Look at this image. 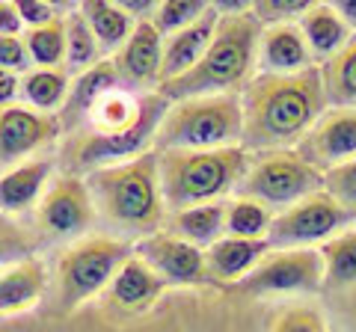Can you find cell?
<instances>
[{
    "mask_svg": "<svg viewBox=\"0 0 356 332\" xmlns=\"http://www.w3.org/2000/svg\"><path fill=\"white\" fill-rule=\"evenodd\" d=\"M243 140L250 154L297 149L315 122L327 113L321 69L297 74H255L241 92Z\"/></svg>",
    "mask_w": 356,
    "mask_h": 332,
    "instance_id": "cell-1",
    "label": "cell"
},
{
    "mask_svg": "<svg viewBox=\"0 0 356 332\" xmlns=\"http://www.w3.org/2000/svg\"><path fill=\"white\" fill-rule=\"evenodd\" d=\"M261 33L264 21L252 13V6L238 3L220 9V24L214 30V39H211L205 57L199 60L193 72L161 83L158 92L170 104L184 101V98L243 92V86L259 74L255 65H259Z\"/></svg>",
    "mask_w": 356,
    "mask_h": 332,
    "instance_id": "cell-2",
    "label": "cell"
},
{
    "mask_svg": "<svg viewBox=\"0 0 356 332\" xmlns=\"http://www.w3.org/2000/svg\"><path fill=\"white\" fill-rule=\"evenodd\" d=\"M83 179L89 193H92L98 217H104L110 226L140 231L143 238L154 235L166 226L170 211H166L163 202L158 151L154 149L125 163L95 169Z\"/></svg>",
    "mask_w": 356,
    "mask_h": 332,
    "instance_id": "cell-3",
    "label": "cell"
},
{
    "mask_svg": "<svg viewBox=\"0 0 356 332\" xmlns=\"http://www.w3.org/2000/svg\"><path fill=\"white\" fill-rule=\"evenodd\" d=\"M250 151L243 146L229 149H172L158 151V172L166 211H184V208L220 202L235 196L241 179L247 175Z\"/></svg>",
    "mask_w": 356,
    "mask_h": 332,
    "instance_id": "cell-4",
    "label": "cell"
},
{
    "mask_svg": "<svg viewBox=\"0 0 356 332\" xmlns=\"http://www.w3.org/2000/svg\"><path fill=\"white\" fill-rule=\"evenodd\" d=\"M241 140H243L241 92L202 95L170 104L158 134H154V151H172V149L211 151V149L241 146Z\"/></svg>",
    "mask_w": 356,
    "mask_h": 332,
    "instance_id": "cell-5",
    "label": "cell"
},
{
    "mask_svg": "<svg viewBox=\"0 0 356 332\" xmlns=\"http://www.w3.org/2000/svg\"><path fill=\"white\" fill-rule=\"evenodd\" d=\"M134 256V243L113 235H86L60 256L54 270V308L72 315L77 306L104 294L119 267Z\"/></svg>",
    "mask_w": 356,
    "mask_h": 332,
    "instance_id": "cell-6",
    "label": "cell"
},
{
    "mask_svg": "<svg viewBox=\"0 0 356 332\" xmlns=\"http://www.w3.org/2000/svg\"><path fill=\"white\" fill-rule=\"evenodd\" d=\"M166 110H170V101L154 90L146 95V110H143L140 122L134 128L122 131V134L102 137V134H92V131H74V134L65 137V146L60 154L65 172L89 175L95 169H104V166L125 163L131 158L152 151L149 146H154V134H158Z\"/></svg>",
    "mask_w": 356,
    "mask_h": 332,
    "instance_id": "cell-7",
    "label": "cell"
},
{
    "mask_svg": "<svg viewBox=\"0 0 356 332\" xmlns=\"http://www.w3.org/2000/svg\"><path fill=\"white\" fill-rule=\"evenodd\" d=\"M324 190V172H318L297 149L250 154L247 175L241 179L235 196L255 199L270 211H285L303 199Z\"/></svg>",
    "mask_w": 356,
    "mask_h": 332,
    "instance_id": "cell-8",
    "label": "cell"
},
{
    "mask_svg": "<svg viewBox=\"0 0 356 332\" xmlns=\"http://www.w3.org/2000/svg\"><path fill=\"white\" fill-rule=\"evenodd\" d=\"M350 223L353 217L327 190H321L303 199V202L273 214L267 240H270L273 249H318L321 243L336 238Z\"/></svg>",
    "mask_w": 356,
    "mask_h": 332,
    "instance_id": "cell-9",
    "label": "cell"
},
{
    "mask_svg": "<svg viewBox=\"0 0 356 332\" xmlns=\"http://www.w3.org/2000/svg\"><path fill=\"white\" fill-rule=\"evenodd\" d=\"M95 202L86 187L83 175L63 172L57 175L36 208V231L42 240L60 238H86V231L95 223Z\"/></svg>",
    "mask_w": 356,
    "mask_h": 332,
    "instance_id": "cell-10",
    "label": "cell"
},
{
    "mask_svg": "<svg viewBox=\"0 0 356 332\" xmlns=\"http://www.w3.org/2000/svg\"><path fill=\"white\" fill-rule=\"evenodd\" d=\"M324 285V258L318 249H270L264 261L235 291L250 297L267 294H315Z\"/></svg>",
    "mask_w": 356,
    "mask_h": 332,
    "instance_id": "cell-11",
    "label": "cell"
},
{
    "mask_svg": "<svg viewBox=\"0 0 356 332\" xmlns=\"http://www.w3.org/2000/svg\"><path fill=\"white\" fill-rule=\"evenodd\" d=\"M63 137L60 116L39 113L27 104L0 110V175L13 166L33 160L39 151L54 146Z\"/></svg>",
    "mask_w": 356,
    "mask_h": 332,
    "instance_id": "cell-12",
    "label": "cell"
},
{
    "mask_svg": "<svg viewBox=\"0 0 356 332\" xmlns=\"http://www.w3.org/2000/svg\"><path fill=\"white\" fill-rule=\"evenodd\" d=\"M140 258L149 261L170 285H205L211 282L208 267H205V249L187 243L184 238L172 235V231H154L134 243Z\"/></svg>",
    "mask_w": 356,
    "mask_h": 332,
    "instance_id": "cell-13",
    "label": "cell"
},
{
    "mask_svg": "<svg viewBox=\"0 0 356 332\" xmlns=\"http://www.w3.org/2000/svg\"><path fill=\"white\" fill-rule=\"evenodd\" d=\"M297 151L318 172H330L336 166L356 158V110L327 107V113L315 122V128L303 137Z\"/></svg>",
    "mask_w": 356,
    "mask_h": 332,
    "instance_id": "cell-14",
    "label": "cell"
},
{
    "mask_svg": "<svg viewBox=\"0 0 356 332\" xmlns=\"http://www.w3.org/2000/svg\"><path fill=\"white\" fill-rule=\"evenodd\" d=\"M113 65L125 86L134 90H158L161 69H163V36L152 24V18H140L131 39L122 45L113 57Z\"/></svg>",
    "mask_w": 356,
    "mask_h": 332,
    "instance_id": "cell-15",
    "label": "cell"
},
{
    "mask_svg": "<svg viewBox=\"0 0 356 332\" xmlns=\"http://www.w3.org/2000/svg\"><path fill=\"white\" fill-rule=\"evenodd\" d=\"M166 288H170V282L154 267H149V261L140 258L137 249H134V256L122 264L110 288L104 291V306L110 312H119L128 317L143 315L166 294Z\"/></svg>",
    "mask_w": 356,
    "mask_h": 332,
    "instance_id": "cell-16",
    "label": "cell"
},
{
    "mask_svg": "<svg viewBox=\"0 0 356 332\" xmlns=\"http://www.w3.org/2000/svg\"><path fill=\"white\" fill-rule=\"evenodd\" d=\"M315 65L297 21L267 24L259 42V74H297Z\"/></svg>",
    "mask_w": 356,
    "mask_h": 332,
    "instance_id": "cell-17",
    "label": "cell"
},
{
    "mask_svg": "<svg viewBox=\"0 0 356 332\" xmlns=\"http://www.w3.org/2000/svg\"><path fill=\"white\" fill-rule=\"evenodd\" d=\"M217 24H220V9H217V3H211V9L199 21H193V24L184 27V30H178L175 36L163 39L161 83L175 81V77H181V74L196 69L199 60L205 57L211 39H214Z\"/></svg>",
    "mask_w": 356,
    "mask_h": 332,
    "instance_id": "cell-18",
    "label": "cell"
},
{
    "mask_svg": "<svg viewBox=\"0 0 356 332\" xmlns=\"http://www.w3.org/2000/svg\"><path fill=\"white\" fill-rule=\"evenodd\" d=\"M122 77L116 72L113 60H102L95 65V69L83 72L81 77H72V90H69V98H65V104L60 110V125H63V134L69 137L74 134V131L83 128V122L89 116V110L95 107V101L102 95H107L110 90H119Z\"/></svg>",
    "mask_w": 356,
    "mask_h": 332,
    "instance_id": "cell-19",
    "label": "cell"
},
{
    "mask_svg": "<svg viewBox=\"0 0 356 332\" xmlns=\"http://www.w3.org/2000/svg\"><path fill=\"white\" fill-rule=\"evenodd\" d=\"M270 240H247V238H229L222 235L217 243L205 249V267L211 282H241L259 267L264 256L270 252Z\"/></svg>",
    "mask_w": 356,
    "mask_h": 332,
    "instance_id": "cell-20",
    "label": "cell"
},
{
    "mask_svg": "<svg viewBox=\"0 0 356 332\" xmlns=\"http://www.w3.org/2000/svg\"><path fill=\"white\" fill-rule=\"evenodd\" d=\"M297 27L303 33L315 65H324L353 39V30L341 21L332 3H309L306 13L297 18Z\"/></svg>",
    "mask_w": 356,
    "mask_h": 332,
    "instance_id": "cell-21",
    "label": "cell"
},
{
    "mask_svg": "<svg viewBox=\"0 0 356 332\" xmlns=\"http://www.w3.org/2000/svg\"><path fill=\"white\" fill-rule=\"evenodd\" d=\"M51 288V276L42 258L18 261L0 270V315H15L36 306Z\"/></svg>",
    "mask_w": 356,
    "mask_h": 332,
    "instance_id": "cell-22",
    "label": "cell"
},
{
    "mask_svg": "<svg viewBox=\"0 0 356 332\" xmlns=\"http://www.w3.org/2000/svg\"><path fill=\"white\" fill-rule=\"evenodd\" d=\"M54 163L48 158H33L0 175V214H18L36 205L48 190Z\"/></svg>",
    "mask_w": 356,
    "mask_h": 332,
    "instance_id": "cell-23",
    "label": "cell"
},
{
    "mask_svg": "<svg viewBox=\"0 0 356 332\" xmlns=\"http://www.w3.org/2000/svg\"><path fill=\"white\" fill-rule=\"evenodd\" d=\"M226 208H229V199L184 208V211H172L166 217V231L184 238L187 243H193L199 249H208L211 243H217L226 235Z\"/></svg>",
    "mask_w": 356,
    "mask_h": 332,
    "instance_id": "cell-24",
    "label": "cell"
},
{
    "mask_svg": "<svg viewBox=\"0 0 356 332\" xmlns=\"http://www.w3.org/2000/svg\"><path fill=\"white\" fill-rule=\"evenodd\" d=\"M77 9L92 27L98 45H102V53H116L131 39L134 27H137V18L122 3H113V0H83Z\"/></svg>",
    "mask_w": 356,
    "mask_h": 332,
    "instance_id": "cell-25",
    "label": "cell"
},
{
    "mask_svg": "<svg viewBox=\"0 0 356 332\" xmlns=\"http://www.w3.org/2000/svg\"><path fill=\"white\" fill-rule=\"evenodd\" d=\"M69 90L72 74L65 69H30L27 74H21V98L39 113L60 116Z\"/></svg>",
    "mask_w": 356,
    "mask_h": 332,
    "instance_id": "cell-26",
    "label": "cell"
},
{
    "mask_svg": "<svg viewBox=\"0 0 356 332\" xmlns=\"http://www.w3.org/2000/svg\"><path fill=\"white\" fill-rule=\"evenodd\" d=\"M318 69H321V81H324L327 104L356 110V36L336 57H330Z\"/></svg>",
    "mask_w": 356,
    "mask_h": 332,
    "instance_id": "cell-27",
    "label": "cell"
},
{
    "mask_svg": "<svg viewBox=\"0 0 356 332\" xmlns=\"http://www.w3.org/2000/svg\"><path fill=\"white\" fill-rule=\"evenodd\" d=\"M102 60H104V53H102V45H98L92 27H89V21L83 18L81 9L74 6L65 15V72L72 77H81L83 72L95 69Z\"/></svg>",
    "mask_w": 356,
    "mask_h": 332,
    "instance_id": "cell-28",
    "label": "cell"
},
{
    "mask_svg": "<svg viewBox=\"0 0 356 332\" xmlns=\"http://www.w3.org/2000/svg\"><path fill=\"white\" fill-rule=\"evenodd\" d=\"M324 258V285L348 288L356 285V229H344L336 238L318 247Z\"/></svg>",
    "mask_w": 356,
    "mask_h": 332,
    "instance_id": "cell-29",
    "label": "cell"
},
{
    "mask_svg": "<svg viewBox=\"0 0 356 332\" xmlns=\"http://www.w3.org/2000/svg\"><path fill=\"white\" fill-rule=\"evenodd\" d=\"M273 223V211L255 199L232 196L226 208V235L229 238H247V240H264Z\"/></svg>",
    "mask_w": 356,
    "mask_h": 332,
    "instance_id": "cell-30",
    "label": "cell"
},
{
    "mask_svg": "<svg viewBox=\"0 0 356 332\" xmlns=\"http://www.w3.org/2000/svg\"><path fill=\"white\" fill-rule=\"evenodd\" d=\"M33 69H65V15L24 33Z\"/></svg>",
    "mask_w": 356,
    "mask_h": 332,
    "instance_id": "cell-31",
    "label": "cell"
},
{
    "mask_svg": "<svg viewBox=\"0 0 356 332\" xmlns=\"http://www.w3.org/2000/svg\"><path fill=\"white\" fill-rule=\"evenodd\" d=\"M39 243H42V238L36 229L24 226L13 214H0V270L33 258Z\"/></svg>",
    "mask_w": 356,
    "mask_h": 332,
    "instance_id": "cell-32",
    "label": "cell"
},
{
    "mask_svg": "<svg viewBox=\"0 0 356 332\" xmlns=\"http://www.w3.org/2000/svg\"><path fill=\"white\" fill-rule=\"evenodd\" d=\"M211 9V3L205 0H161L152 13V24L161 30L163 39L175 36L178 30L191 27L193 21H199Z\"/></svg>",
    "mask_w": 356,
    "mask_h": 332,
    "instance_id": "cell-33",
    "label": "cell"
},
{
    "mask_svg": "<svg viewBox=\"0 0 356 332\" xmlns=\"http://www.w3.org/2000/svg\"><path fill=\"white\" fill-rule=\"evenodd\" d=\"M324 190L356 219V158L324 172Z\"/></svg>",
    "mask_w": 356,
    "mask_h": 332,
    "instance_id": "cell-34",
    "label": "cell"
},
{
    "mask_svg": "<svg viewBox=\"0 0 356 332\" xmlns=\"http://www.w3.org/2000/svg\"><path fill=\"white\" fill-rule=\"evenodd\" d=\"M270 332H327L324 317L306 306H288L273 317Z\"/></svg>",
    "mask_w": 356,
    "mask_h": 332,
    "instance_id": "cell-35",
    "label": "cell"
},
{
    "mask_svg": "<svg viewBox=\"0 0 356 332\" xmlns=\"http://www.w3.org/2000/svg\"><path fill=\"white\" fill-rule=\"evenodd\" d=\"M0 69L13 74H27L33 69L24 36H0Z\"/></svg>",
    "mask_w": 356,
    "mask_h": 332,
    "instance_id": "cell-36",
    "label": "cell"
},
{
    "mask_svg": "<svg viewBox=\"0 0 356 332\" xmlns=\"http://www.w3.org/2000/svg\"><path fill=\"white\" fill-rule=\"evenodd\" d=\"M15 6H18V15H21V21H24L27 30L44 27V24H51V21L63 18L60 6L48 3V0H15Z\"/></svg>",
    "mask_w": 356,
    "mask_h": 332,
    "instance_id": "cell-37",
    "label": "cell"
},
{
    "mask_svg": "<svg viewBox=\"0 0 356 332\" xmlns=\"http://www.w3.org/2000/svg\"><path fill=\"white\" fill-rule=\"evenodd\" d=\"M24 21L18 15V6L13 0H0V36H21Z\"/></svg>",
    "mask_w": 356,
    "mask_h": 332,
    "instance_id": "cell-38",
    "label": "cell"
},
{
    "mask_svg": "<svg viewBox=\"0 0 356 332\" xmlns=\"http://www.w3.org/2000/svg\"><path fill=\"white\" fill-rule=\"evenodd\" d=\"M15 95H21V74H13V72L0 69V110L13 107Z\"/></svg>",
    "mask_w": 356,
    "mask_h": 332,
    "instance_id": "cell-39",
    "label": "cell"
},
{
    "mask_svg": "<svg viewBox=\"0 0 356 332\" xmlns=\"http://www.w3.org/2000/svg\"><path fill=\"white\" fill-rule=\"evenodd\" d=\"M336 6V13L341 15V21L353 30V36H356V0H341V3H332Z\"/></svg>",
    "mask_w": 356,
    "mask_h": 332,
    "instance_id": "cell-40",
    "label": "cell"
}]
</instances>
